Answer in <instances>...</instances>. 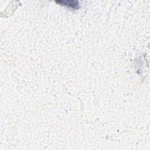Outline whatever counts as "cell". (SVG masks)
<instances>
[{"label": "cell", "mask_w": 150, "mask_h": 150, "mask_svg": "<svg viewBox=\"0 0 150 150\" xmlns=\"http://www.w3.org/2000/svg\"><path fill=\"white\" fill-rule=\"evenodd\" d=\"M56 2L57 4H61L62 5L67 6L69 7L75 8V9H77L79 7V2L77 1H70V0H69V1H56Z\"/></svg>", "instance_id": "obj_1"}]
</instances>
